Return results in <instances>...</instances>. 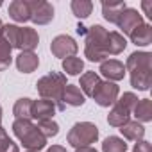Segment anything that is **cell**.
Masks as SVG:
<instances>
[{
	"mask_svg": "<svg viewBox=\"0 0 152 152\" xmlns=\"http://www.w3.org/2000/svg\"><path fill=\"white\" fill-rule=\"evenodd\" d=\"M125 72L131 75V86L138 91H147L152 86V54L132 52L125 61Z\"/></svg>",
	"mask_w": 152,
	"mask_h": 152,
	"instance_id": "cell-1",
	"label": "cell"
},
{
	"mask_svg": "<svg viewBox=\"0 0 152 152\" xmlns=\"http://www.w3.org/2000/svg\"><path fill=\"white\" fill-rule=\"evenodd\" d=\"M64 86H66V77L63 73H59V72H50V73H47L45 77H41L36 83V90L39 93V97L45 99V100L54 102L57 111H64L66 109V106L63 104Z\"/></svg>",
	"mask_w": 152,
	"mask_h": 152,
	"instance_id": "cell-2",
	"label": "cell"
},
{
	"mask_svg": "<svg viewBox=\"0 0 152 152\" xmlns=\"http://www.w3.org/2000/svg\"><path fill=\"white\" fill-rule=\"evenodd\" d=\"M7 43L13 48H18L20 52H34V48L39 43V36L32 27H18V25H2L0 31Z\"/></svg>",
	"mask_w": 152,
	"mask_h": 152,
	"instance_id": "cell-3",
	"label": "cell"
},
{
	"mask_svg": "<svg viewBox=\"0 0 152 152\" xmlns=\"http://www.w3.org/2000/svg\"><path fill=\"white\" fill-rule=\"evenodd\" d=\"M107 36H109V31H106L102 25L88 27V32L84 36L86 38L84 56L88 57V61L102 63V61H106V57H109V54H107Z\"/></svg>",
	"mask_w": 152,
	"mask_h": 152,
	"instance_id": "cell-4",
	"label": "cell"
},
{
	"mask_svg": "<svg viewBox=\"0 0 152 152\" xmlns=\"http://www.w3.org/2000/svg\"><path fill=\"white\" fill-rule=\"evenodd\" d=\"M13 132L29 152H39L47 145V138L39 132L38 125H34L31 120H15Z\"/></svg>",
	"mask_w": 152,
	"mask_h": 152,
	"instance_id": "cell-5",
	"label": "cell"
},
{
	"mask_svg": "<svg viewBox=\"0 0 152 152\" xmlns=\"http://www.w3.org/2000/svg\"><path fill=\"white\" fill-rule=\"evenodd\" d=\"M138 102V97L131 91L124 93L120 99H116V102L113 104V109L107 115V124L111 127H122L127 122H131V115H132V107Z\"/></svg>",
	"mask_w": 152,
	"mask_h": 152,
	"instance_id": "cell-6",
	"label": "cell"
},
{
	"mask_svg": "<svg viewBox=\"0 0 152 152\" xmlns=\"http://www.w3.org/2000/svg\"><path fill=\"white\" fill-rule=\"evenodd\" d=\"M66 140L73 148L90 147L91 143H95L99 140V127L91 122H77L70 129Z\"/></svg>",
	"mask_w": 152,
	"mask_h": 152,
	"instance_id": "cell-7",
	"label": "cell"
},
{
	"mask_svg": "<svg viewBox=\"0 0 152 152\" xmlns=\"http://www.w3.org/2000/svg\"><path fill=\"white\" fill-rule=\"evenodd\" d=\"M79 50V45L75 43V39L68 34H59L52 39L50 43V52L59 57V59H66V57H73Z\"/></svg>",
	"mask_w": 152,
	"mask_h": 152,
	"instance_id": "cell-8",
	"label": "cell"
},
{
	"mask_svg": "<svg viewBox=\"0 0 152 152\" xmlns=\"http://www.w3.org/2000/svg\"><path fill=\"white\" fill-rule=\"evenodd\" d=\"M118 93H120V90H118V86H116L115 83L100 81L91 97L95 99V102H97L100 107H109V106H113V104L116 102Z\"/></svg>",
	"mask_w": 152,
	"mask_h": 152,
	"instance_id": "cell-9",
	"label": "cell"
},
{
	"mask_svg": "<svg viewBox=\"0 0 152 152\" xmlns=\"http://www.w3.org/2000/svg\"><path fill=\"white\" fill-rule=\"evenodd\" d=\"M31 20L36 25H47L54 20V7L45 0H29Z\"/></svg>",
	"mask_w": 152,
	"mask_h": 152,
	"instance_id": "cell-10",
	"label": "cell"
},
{
	"mask_svg": "<svg viewBox=\"0 0 152 152\" xmlns=\"http://www.w3.org/2000/svg\"><path fill=\"white\" fill-rule=\"evenodd\" d=\"M143 23V16H141V13L138 11V9H132V7H125L124 11H122V15H120V18H118V22H116V25H118V29L122 31L120 34L122 36H129L138 25H141Z\"/></svg>",
	"mask_w": 152,
	"mask_h": 152,
	"instance_id": "cell-11",
	"label": "cell"
},
{
	"mask_svg": "<svg viewBox=\"0 0 152 152\" xmlns=\"http://www.w3.org/2000/svg\"><path fill=\"white\" fill-rule=\"evenodd\" d=\"M57 107L54 102L50 100H45V99H39V100H32V106H31V118H36L38 122L41 120H52L54 115H56Z\"/></svg>",
	"mask_w": 152,
	"mask_h": 152,
	"instance_id": "cell-12",
	"label": "cell"
},
{
	"mask_svg": "<svg viewBox=\"0 0 152 152\" xmlns=\"http://www.w3.org/2000/svg\"><path fill=\"white\" fill-rule=\"evenodd\" d=\"M104 77L109 81V83H115V81H122L124 75H125V66L124 63H120L118 59H106L100 63V70H99Z\"/></svg>",
	"mask_w": 152,
	"mask_h": 152,
	"instance_id": "cell-13",
	"label": "cell"
},
{
	"mask_svg": "<svg viewBox=\"0 0 152 152\" xmlns=\"http://www.w3.org/2000/svg\"><path fill=\"white\" fill-rule=\"evenodd\" d=\"M9 16L18 22H29L31 20V7H29V0H15V2L9 4Z\"/></svg>",
	"mask_w": 152,
	"mask_h": 152,
	"instance_id": "cell-14",
	"label": "cell"
},
{
	"mask_svg": "<svg viewBox=\"0 0 152 152\" xmlns=\"http://www.w3.org/2000/svg\"><path fill=\"white\" fill-rule=\"evenodd\" d=\"M86 102V97L83 95V91L79 90V86L73 84H66L64 91H63V104L70 106V107H79Z\"/></svg>",
	"mask_w": 152,
	"mask_h": 152,
	"instance_id": "cell-15",
	"label": "cell"
},
{
	"mask_svg": "<svg viewBox=\"0 0 152 152\" xmlns=\"http://www.w3.org/2000/svg\"><path fill=\"white\" fill-rule=\"evenodd\" d=\"M129 38H131V41H132L136 47H147V45L152 43V27L143 22L141 25H138V27L129 34Z\"/></svg>",
	"mask_w": 152,
	"mask_h": 152,
	"instance_id": "cell-16",
	"label": "cell"
},
{
	"mask_svg": "<svg viewBox=\"0 0 152 152\" xmlns=\"http://www.w3.org/2000/svg\"><path fill=\"white\" fill-rule=\"evenodd\" d=\"M39 64V57L34 52H20L16 57V68L22 73H31L38 68Z\"/></svg>",
	"mask_w": 152,
	"mask_h": 152,
	"instance_id": "cell-17",
	"label": "cell"
},
{
	"mask_svg": "<svg viewBox=\"0 0 152 152\" xmlns=\"http://www.w3.org/2000/svg\"><path fill=\"white\" fill-rule=\"evenodd\" d=\"M132 115L136 116V122L145 124L152 120V100L150 99H138V102L132 107Z\"/></svg>",
	"mask_w": 152,
	"mask_h": 152,
	"instance_id": "cell-18",
	"label": "cell"
},
{
	"mask_svg": "<svg viewBox=\"0 0 152 152\" xmlns=\"http://www.w3.org/2000/svg\"><path fill=\"white\" fill-rule=\"evenodd\" d=\"M120 132H122V136L125 138V140H131V141H140V140H143V136H145V127H143V124H140V122H127L125 125H122L120 127Z\"/></svg>",
	"mask_w": 152,
	"mask_h": 152,
	"instance_id": "cell-19",
	"label": "cell"
},
{
	"mask_svg": "<svg viewBox=\"0 0 152 152\" xmlns=\"http://www.w3.org/2000/svg\"><path fill=\"white\" fill-rule=\"evenodd\" d=\"M125 7H127L125 2H102V15H104V18L109 23H115L116 25V22H118L122 11Z\"/></svg>",
	"mask_w": 152,
	"mask_h": 152,
	"instance_id": "cell-20",
	"label": "cell"
},
{
	"mask_svg": "<svg viewBox=\"0 0 152 152\" xmlns=\"http://www.w3.org/2000/svg\"><path fill=\"white\" fill-rule=\"evenodd\" d=\"M99 83H100V77H99L97 72H86L81 75V84H79L81 88L79 90L83 91L84 97H91L95 88L99 86Z\"/></svg>",
	"mask_w": 152,
	"mask_h": 152,
	"instance_id": "cell-21",
	"label": "cell"
},
{
	"mask_svg": "<svg viewBox=\"0 0 152 152\" xmlns=\"http://www.w3.org/2000/svg\"><path fill=\"white\" fill-rule=\"evenodd\" d=\"M125 47H127L125 36H122L118 31H111L109 36H107V54L109 56H116V54L124 52Z\"/></svg>",
	"mask_w": 152,
	"mask_h": 152,
	"instance_id": "cell-22",
	"label": "cell"
},
{
	"mask_svg": "<svg viewBox=\"0 0 152 152\" xmlns=\"http://www.w3.org/2000/svg\"><path fill=\"white\" fill-rule=\"evenodd\" d=\"M70 7H72V13H73L75 16L81 18V20H84V18H88V16L91 15V11H93V2H90V0H72Z\"/></svg>",
	"mask_w": 152,
	"mask_h": 152,
	"instance_id": "cell-23",
	"label": "cell"
},
{
	"mask_svg": "<svg viewBox=\"0 0 152 152\" xmlns=\"http://www.w3.org/2000/svg\"><path fill=\"white\" fill-rule=\"evenodd\" d=\"M31 106L32 100L31 99H18L15 107H13V115L16 116V120H31Z\"/></svg>",
	"mask_w": 152,
	"mask_h": 152,
	"instance_id": "cell-24",
	"label": "cell"
},
{
	"mask_svg": "<svg viewBox=\"0 0 152 152\" xmlns=\"http://www.w3.org/2000/svg\"><path fill=\"white\" fill-rule=\"evenodd\" d=\"M127 143L118 136H107L102 143V152H125Z\"/></svg>",
	"mask_w": 152,
	"mask_h": 152,
	"instance_id": "cell-25",
	"label": "cell"
},
{
	"mask_svg": "<svg viewBox=\"0 0 152 152\" xmlns=\"http://www.w3.org/2000/svg\"><path fill=\"white\" fill-rule=\"evenodd\" d=\"M63 70L68 73V75H79L83 70H84V61L81 57H66L63 59Z\"/></svg>",
	"mask_w": 152,
	"mask_h": 152,
	"instance_id": "cell-26",
	"label": "cell"
},
{
	"mask_svg": "<svg viewBox=\"0 0 152 152\" xmlns=\"http://www.w3.org/2000/svg\"><path fill=\"white\" fill-rule=\"evenodd\" d=\"M38 129H39V132H41L47 140L59 134V125H57L54 120H41V122H38Z\"/></svg>",
	"mask_w": 152,
	"mask_h": 152,
	"instance_id": "cell-27",
	"label": "cell"
},
{
	"mask_svg": "<svg viewBox=\"0 0 152 152\" xmlns=\"http://www.w3.org/2000/svg\"><path fill=\"white\" fill-rule=\"evenodd\" d=\"M0 152H20L18 145L7 136V132L0 134Z\"/></svg>",
	"mask_w": 152,
	"mask_h": 152,
	"instance_id": "cell-28",
	"label": "cell"
},
{
	"mask_svg": "<svg viewBox=\"0 0 152 152\" xmlns=\"http://www.w3.org/2000/svg\"><path fill=\"white\" fill-rule=\"evenodd\" d=\"M11 50L13 47L7 43V39L0 34V59H9L11 57Z\"/></svg>",
	"mask_w": 152,
	"mask_h": 152,
	"instance_id": "cell-29",
	"label": "cell"
},
{
	"mask_svg": "<svg viewBox=\"0 0 152 152\" xmlns=\"http://www.w3.org/2000/svg\"><path fill=\"white\" fill-rule=\"evenodd\" d=\"M132 152H152V145H150L147 140H140V141L134 145Z\"/></svg>",
	"mask_w": 152,
	"mask_h": 152,
	"instance_id": "cell-30",
	"label": "cell"
},
{
	"mask_svg": "<svg viewBox=\"0 0 152 152\" xmlns=\"http://www.w3.org/2000/svg\"><path fill=\"white\" fill-rule=\"evenodd\" d=\"M141 7L145 9L147 16H152V2H150V0H143V2H141Z\"/></svg>",
	"mask_w": 152,
	"mask_h": 152,
	"instance_id": "cell-31",
	"label": "cell"
},
{
	"mask_svg": "<svg viewBox=\"0 0 152 152\" xmlns=\"http://www.w3.org/2000/svg\"><path fill=\"white\" fill-rule=\"evenodd\" d=\"M11 63H13V57H9V59H0V72L7 70L11 66Z\"/></svg>",
	"mask_w": 152,
	"mask_h": 152,
	"instance_id": "cell-32",
	"label": "cell"
},
{
	"mask_svg": "<svg viewBox=\"0 0 152 152\" xmlns=\"http://www.w3.org/2000/svg\"><path fill=\"white\" fill-rule=\"evenodd\" d=\"M47 152H66V148L61 145H52L50 148H47Z\"/></svg>",
	"mask_w": 152,
	"mask_h": 152,
	"instance_id": "cell-33",
	"label": "cell"
},
{
	"mask_svg": "<svg viewBox=\"0 0 152 152\" xmlns=\"http://www.w3.org/2000/svg\"><path fill=\"white\" fill-rule=\"evenodd\" d=\"M86 32H88V27H84L83 23H79L77 25V34L79 36H86Z\"/></svg>",
	"mask_w": 152,
	"mask_h": 152,
	"instance_id": "cell-34",
	"label": "cell"
},
{
	"mask_svg": "<svg viewBox=\"0 0 152 152\" xmlns=\"http://www.w3.org/2000/svg\"><path fill=\"white\" fill-rule=\"evenodd\" d=\"M75 152H97L93 147H81V148H75Z\"/></svg>",
	"mask_w": 152,
	"mask_h": 152,
	"instance_id": "cell-35",
	"label": "cell"
},
{
	"mask_svg": "<svg viewBox=\"0 0 152 152\" xmlns=\"http://www.w3.org/2000/svg\"><path fill=\"white\" fill-rule=\"evenodd\" d=\"M0 122H2V106H0Z\"/></svg>",
	"mask_w": 152,
	"mask_h": 152,
	"instance_id": "cell-36",
	"label": "cell"
},
{
	"mask_svg": "<svg viewBox=\"0 0 152 152\" xmlns=\"http://www.w3.org/2000/svg\"><path fill=\"white\" fill-rule=\"evenodd\" d=\"M2 25H4V23H2V20H0V31H2Z\"/></svg>",
	"mask_w": 152,
	"mask_h": 152,
	"instance_id": "cell-37",
	"label": "cell"
},
{
	"mask_svg": "<svg viewBox=\"0 0 152 152\" xmlns=\"http://www.w3.org/2000/svg\"><path fill=\"white\" fill-rule=\"evenodd\" d=\"M27 152H29V150H27Z\"/></svg>",
	"mask_w": 152,
	"mask_h": 152,
	"instance_id": "cell-38",
	"label": "cell"
}]
</instances>
